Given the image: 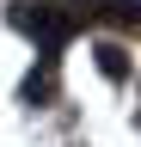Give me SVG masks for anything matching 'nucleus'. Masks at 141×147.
Wrapping results in <instances>:
<instances>
[{"instance_id":"obj_2","label":"nucleus","mask_w":141,"mask_h":147,"mask_svg":"<svg viewBox=\"0 0 141 147\" xmlns=\"http://www.w3.org/2000/svg\"><path fill=\"white\" fill-rule=\"evenodd\" d=\"M25 98H55V61H43V67L25 80Z\"/></svg>"},{"instance_id":"obj_5","label":"nucleus","mask_w":141,"mask_h":147,"mask_svg":"<svg viewBox=\"0 0 141 147\" xmlns=\"http://www.w3.org/2000/svg\"><path fill=\"white\" fill-rule=\"evenodd\" d=\"M67 12H74V25H92V18H104V12H111V0H74Z\"/></svg>"},{"instance_id":"obj_3","label":"nucleus","mask_w":141,"mask_h":147,"mask_svg":"<svg viewBox=\"0 0 141 147\" xmlns=\"http://www.w3.org/2000/svg\"><path fill=\"white\" fill-rule=\"evenodd\" d=\"M98 74H104V80H123V74H129V55H123L117 43H104L98 49Z\"/></svg>"},{"instance_id":"obj_4","label":"nucleus","mask_w":141,"mask_h":147,"mask_svg":"<svg viewBox=\"0 0 141 147\" xmlns=\"http://www.w3.org/2000/svg\"><path fill=\"white\" fill-rule=\"evenodd\" d=\"M111 18L123 31H141V0H111Z\"/></svg>"},{"instance_id":"obj_1","label":"nucleus","mask_w":141,"mask_h":147,"mask_svg":"<svg viewBox=\"0 0 141 147\" xmlns=\"http://www.w3.org/2000/svg\"><path fill=\"white\" fill-rule=\"evenodd\" d=\"M12 25L25 37H37L43 49H55L67 31H74V12H61V0H19L12 6Z\"/></svg>"}]
</instances>
